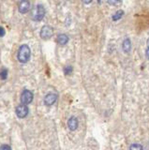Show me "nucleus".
<instances>
[{
  "label": "nucleus",
  "instance_id": "9b49d317",
  "mask_svg": "<svg viewBox=\"0 0 149 150\" xmlns=\"http://www.w3.org/2000/svg\"><path fill=\"white\" fill-rule=\"evenodd\" d=\"M7 77H8V69L4 68L0 70V78L2 80H6Z\"/></svg>",
  "mask_w": 149,
  "mask_h": 150
},
{
  "label": "nucleus",
  "instance_id": "4468645a",
  "mask_svg": "<svg viewBox=\"0 0 149 150\" xmlns=\"http://www.w3.org/2000/svg\"><path fill=\"white\" fill-rule=\"evenodd\" d=\"M72 72V67H67L65 68V74L68 75V74H71Z\"/></svg>",
  "mask_w": 149,
  "mask_h": 150
},
{
  "label": "nucleus",
  "instance_id": "423d86ee",
  "mask_svg": "<svg viewBox=\"0 0 149 150\" xmlns=\"http://www.w3.org/2000/svg\"><path fill=\"white\" fill-rule=\"evenodd\" d=\"M57 100V95L54 93H49L44 98V104L46 106H52Z\"/></svg>",
  "mask_w": 149,
  "mask_h": 150
},
{
  "label": "nucleus",
  "instance_id": "a211bd4d",
  "mask_svg": "<svg viewBox=\"0 0 149 150\" xmlns=\"http://www.w3.org/2000/svg\"><path fill=\"white\" fill-rule=\"evenodd\" d=\"M91 1L92 0H83V2L85 4H89V3H91Z\"/></svg>",
  "mask_w": 149,
  "mask_h": 150
},
{
  "label": "nucleus",
  "instance_id": "9d476101",
  "mask_svg": "<svg viewBox=\"0 0 149 150\" xmlns=\"http://www.w3.org/2000/svg\"><path fill=\"white\" fill-rule=\"evenodd\" d=\"M68 41V37L65 34H60L57 37V42L60 45H66Z\"/></svg>",
  "mask_w": 149,
  "mask_h": 150
},
{
  "label": "nucleus",
  "instance_id": "2eb2a0df",
  "mask_svg": "<svg viewBox=\"0 0 149 150\" xmlns=\"http://www.w3.org/2000/svg\"><path fill=\"white\" fill-rule=\"evenodd\" d=\"M5 33H6L5 29H4L2 26H0V38H2V37L5 36Z\"/></svg>",
  "mask_w": 149,
  "mask_h": 150
},
{
  "label": "nucleus",
  "instance_id": "0eeeda50",
  "mask_svg": "<svg viewBox=\"0 0 149 150\" xmlns=\"http://www.w3.org/2000/svg\"><path fill=\"white\" fill-rule=\"evenodd\" d=\"M30 8V3L28 0H22L19 4V11L21 13H26L28 12Z\"/></svg>",
  "mask_w": 149,
  "mask_h": 150
},
{
  "label": "nucleus",
  "instance_id": "6ab92c4d",
  "mask_svg": "<svg viewBox=\"0 0 149 150\" xmlns=\"http://www.w3.org/2000/svg\"><path fill=\"white\" fill-rule=\"evenodd\" d=\"M146 56H147V58L149 59V47H148L147 50H146Z\"/></svg>",
  "mask_w": 149,
  "mask_h": 150
},
{
  "label": "nucleus",
  "instance_id": "ddd939ff",
  "mask_svg": "<svg viewBox=\"0 0 149 150\" xmlns=\"http://www.w3.org/2000/svg\"><path fill=\"white\" fill-rule=\"evenodd\" d=\"M108 3L111 6H117L121 3V0H108Z\"/></svg>",
  "mask_w": 149,
  "mask_h": 150
},
{
  "label": "nucleus",
  "instance_id": "f257e3e1",
  "mask_svg": "<svg viewBox=\"0 0 149 150\" xmlns=\"http://www.w3.org/2000/svg\"><path fill=\"white\" fill-rule=\"evenodd\" d=\"M31 56V51L29 46H27L26 44H23L19 50H18L17 54V58L20 61L21 63H26L28 62Z\"/></svg>",
  "mask_w": 149,
  "mask_h": 150
},
{
  "label": "nucleus",
  "instance_id": "f3484780",
  "mask_svg": "<svg viewBox=\"0 0 149 150\" xmlns=\"http://www.w3.org/2000/svg\"><path fill=\"white\" fill-rule=\"evenodd\" d=\"M0 149H11V146H8V145H2Z\"/></svg>",
  "mask_w": 149,
  "mask_h": 150
},
{
  "label": "nucleus",
  "instance_id": "6e6552de",
  "mask_svg": "<svg viewBox=\"0 0 149 150\" xmlns=\"http://www.w3.org/2000/svg\"><path fill=\"white\" fill-rule=\"evenodd\" d=\"M68 127L71 130H75L78 128V119L76 117L71 116L68 121Z\"/></svg>",
  "mask_w": 149,
  "mask_h": 150
},
{
  "label": "nucleus",
  "instance_id": "1a4fd4ad",
  "mask_svg": "<svg viewBox=\"0 0 149 150\" xmlns=\"http://www.w3.org/2000/svg\"><path fill=\"white\" fill-rule=\"evenodd\" d=\"M122 49L125 53H129L130 49H131V42H130L129 39H126L123 41V44H122Z\"/></svg>",
  "mask_w": 149,
  "mask_h": 150
},
{
  "label": "nucleus",
  "instance_id": "39448f33",
  "mask_svg": "<svg viewBox=\"0 0 149 150\" xmlns=\"http://www.w3.org/2000/svg\"><path fill=\"white\" fill-rule=\"evenodd\" d=\"M28 107L26 106V104H21L19 106H17L16 108V115L19 118H25L28 115Z\"/></svg>",
  "mask_w": 149,
  "mask_h": 150
},
{
  "label": "nucleus",
  "instance_id": "dca6fc26",
  "mask_svg": "<svg viewBox=\"0 0 149 150\" xmlns=\"http://www.w3.org/2000/svg\"><path fill=\"white\" fill-rule=\"evenodd\" d=\"M130 149H143V147L141 145H138V144H133L130 146Z\"/></svg>",
  "mask_w": 149,
  "mask_h": 150
},
{
  "label": "nucleus",
  "instance_id": "20e7f679",
  "mask_svg": "<svg viewBox=\"0 0 149 150\" xmlns=\"http://www.w3.org/2000/svg\"><path fill=\"white\" fill-rule=\"evenodd\" d=\"M33 100V93L30 90H25L23 91L22 95H21V102L23 104H29Z\"/></svg>",
  "mask_w": 149,
  "mask_h": 150
},
{
  "label": "nucleus",
  "instance_id": "7ed1b4c3",
  "mask_svg": "<svg viewBox=\"0 0 149 150\" xmlns=\"http://www.w3.org/2000/svg\"><path fill=\"white\" fill-rule=\"evenodd\" d=\"M54 35V29L50 25H44L40 30V37L43 40H49Z\"/></svg>",
  "mask_w": 149,
  "mask_h": 150
},
{
  "label": "nucleus",
  "instance_id": "f03ea898",
  "mask_svg": "<svg viewBox=\"0 0 149 150\" xmlns=\"http://www.w3.org/2000/svg\"><path fill=\"white\" fill-rule=\"evenodd\" d=\"M45 15V9L42 5H37L32 11V19L34 21H41Z\"/></svg>",
  "mask_w": 149,
  "mask_h": 150
},
{
  "label": "nucleus",
  "instance_id": "f8f14e48",
  "mask_svg": "<svg viewBox=\"0 0 149 150\" xmlns=\"http://www.w3.org/2000/svg\"><path fill=\"white\" fill-rule=\"evenodd\" d=\"M123 14H124V11H118L116 12V13L114 14V15L113 16V20H114V21H118L119 19H120L121 17H122Z\"/></svg>",
  "mask_w": 149,
  "mask_h": 150
}]
</instances>
